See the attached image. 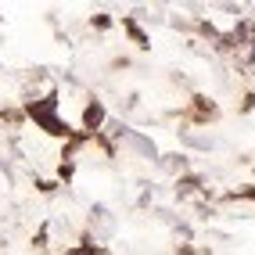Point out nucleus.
Here are the masks:
<instances>
[{
  "label": "nucleus",
  "mask_w": 255,
  "mask_h": 255,
  "mask_svg": "<svg viewBox=\"0 0 255 255\" xmlns=\"http://www.w3.org/2000/svg\"><path fill=\"white\" fill-rule=\"evenodd\" d=\"M87 123H90V126L101 123V108H90V112H87Z\"/></svg>",
  "instance_id": "nucleus-1"
}]
</instances>
